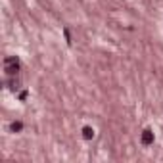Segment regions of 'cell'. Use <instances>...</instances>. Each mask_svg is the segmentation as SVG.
Returning a JSON list of instances; mask_svg holds the SVG:
<instances>
[{
	"label": "cell",
	"instance_id": "cell-1",
	"mask_svg": "<svg viewBox=\"0 0 163 163\" xmlns=\"http://www.w3.org/2000/svg\"><path fill=\"white\" fill-rule=\"evenodd\" d=\"M4 65H6V73L8 75H16L19 71V60L16 56H10V58L4 60Z\"/></svg>",
	"mask_w": 163,
	"mask_h": 163
},
{
	"label": "cell",
	"instance_id": "cell-2",
	"mask_svg": "<svg viewBox=\"0 0 163 163\" xmlns=\"http://www.w3.org/2000/svg\"><path fill=\"white\" fill-rule=\"evenodd\" d=\"M142 144H144V146L154 144V132H152L150 129H146V131L142 132Z\"/></svg>",
	"mask_w": 163,
	"mask_h": 163
},
{
	"label": "cell",
	"instance_id": "cell-3",
	"mask_svg": "<svg viewBox=\"0 0 163 163\" xmlns=\"http://www.w3.org/2000/svg\"><path fill=\"white\" fill-rule=\"evenodd\" d=\"M83 136L87 140H90L92 136H94V129H92V127H84V129H83Z\"/></svg>",
	"mask_w": 163,
	"mask_h": 163
},
{
	"label": "cell",
	"instance_id": "cell-4",
	"mask_svg": "<svg viewBox=\"0 0 163 163\" xmlns=\"http://www.w3.org/2000/svg\"><path fill=\"white\" fill-rule=\"evenodd\" d=\"M10 129H12V132H17V131L23 129V123H21V121H13V123L10 125Z\"/></svg>",
	"mask_w": 163,
	"mask_h": 163
},
{
	"label": "cell",
	"instance_id": "cell-5",
	"mask_svg": "<svg viewBox=\"0 0 163 163\" xmlns=\"http://www.w3.org/2000/svg\"><path fill=\"white\" fill-rule=\"evenodd\" d=\"M8 88H10V90H17V88H19V81H17V79H10V81H8Z\"/></svg>",
	"mask_w": 163,
	"mask_h": 163
}]
</instances>
